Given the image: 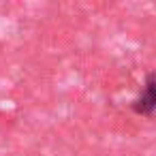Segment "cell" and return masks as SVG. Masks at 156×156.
<instances>
[{
  "instance_id": "obj_1",
  "label": "cell",
  "mask_w": 156,
  "mask_h": 156,
  "mask_svg": "<svg viewBox=\"0 0 156 156\" xmlns=\"http://www.w3.org/2000/svg\"><path fill=\"white\" fill-rule=\"evenodd\" d=\"M133 111L139 115H152L156 111V75L150 73L143 81V88L139 92V96L133 101Z\"/></svg>"
}]
</instances>
